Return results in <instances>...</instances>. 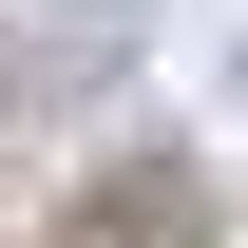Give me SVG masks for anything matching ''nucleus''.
<instances>
[{
	"instance_id": "f257e3e1",
	"label": "nucleus",
	"mask_w": 248,
	"mask_h": 248,
	"mask_svg": "<svg viewBox=\"0 0 248 248\" xmlns=\"http://www.w3.org/2000/svg\"><path fill=\"white\" fill-rule=\"evenodd\" d=\"M38 248H210V191L191 172H115V191H77Z\"/></svg>"
}]
</instances>
